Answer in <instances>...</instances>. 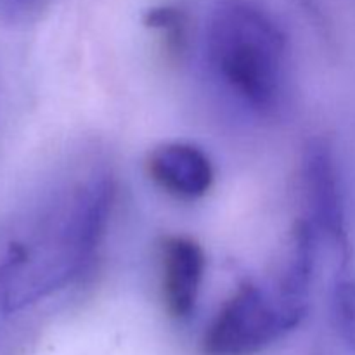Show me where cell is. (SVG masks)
<instances>
[{
  "label": "cell",
  "mask_w": 355,
  "mask_h": 355,
  "mask_svg": "<svg viewBox=\"0 0 355 355\" xmlns=\"http://www.w3.org/2000/svg\"><path fill=\"white\" fill-rule=\"evenodd\" d=\"M302 179L312 217L311 224L318 225L319 231L324 232L342 250L345 260L349 257L345 205L340 173L328 142L321 139L309 142L302 162Z\"/></svg>",
  "instance_id": "277c9868"
},
{
  "label": "cell",
  "mask_w": 355,
  "mask_h": 355,
  "mask_svg": "<svg viewBox=\"0 0 355 355\" xmlns=\"http://www.w3.org/2000/svg\"><path fill=\"white\" fill-rule=\"evenodd\" d=\"M333 324L349 349L355 352V274H342L331 298Z\"/></svg>",
  "instance_id": "ba28073f"
},
{
  "label": "cell",
  "mask_w": 355,
  "mask_h": 355,
  "mask_svg": "<svg viewBox=\"0 0 355 355\" xmlns=\"http://www.w3.org/2000/svg\"><path fill=\"white\" fill-rule=\"evenodd\" d=\"M113 205L107 180L75 189L68 203L0 262V311L14 314L78 276L103 238Z\"/></svg>",
  "instance_id": "6da1fadb"
},
{
  "label": "cell",
  "mask_w": 355,
  "mask_h": 355,
  "mask_svg": "<svg viewBox=\"0 0 355 355\" xmlns=\"http://www.w3.org/2000/svg\"><path fill=\"white\" fill-rule=\"evenodd\" d=\"M208 58L225 85L260 113L279 103L286 38L269 12L250 0H222L208 28Z\"/></svg>",
  "instance_id": "7a4b0ae2"
},
{
  "label": "cell",
  "mask_w": 355,
  "mask_h": 355,
  "mask_svg": "<svg viewBox=\"0 0 355 355\" xmlns=\"http://www.w3.org/2000/svg\"><path fill=\"white\" fill-rule=\"evenodd\" d=\"M144 24L165 33L166 44L180 51L186 40V14L172 6L149 9L144 16Z\"/></svg>",
  "instance_id": "9c48e42d"
},
{
  "label": "cell",
  "mask_w": 355,
  "mask_h": 355,
  "mask_svg": "<svg viewBox=\"0 0 355 355\" xmlns=\"http://www.w3.org/2000/svg\"><path fill=\"white\" fill-rule=\"evenodd\" d=\"M146 170L156 186L179 200H198L214 184V166L208 156L186 142L156 148L146 159Z\"/></svg>",
  "instance_id": "8992f818"
},
{
  "label": "cell",
  "mask_w": 355,
  "mask_h": 355,
  "mask_svg": "<svg viewBox=\"0 0 355 355\" xmlns=\"http://www.w3.org/2000/svg\"><path fill=\"white\" fill-rule=\"evenodd\" d=\"M162 291L173 319L193 314L205 274L203 248L186 236H166L162 246Z\"/></svg>",
  "instance_id": "5b68a950"
},
{
  "label": "cell",
  "mask_w": 355,
  "mask_h": 355,
  "mask_svg": "<svg viewBox=\"0 0 355 355\" xmlns=\"http://www.w3.org/2000/svg\"><path fill=\"white\" fill-rule=\"evenodd\" d=\"M314 269V225L298 222L291 232L290 250L276 281V295L281 304L295 314H307L309 290Z\"/></svg>",
  "instance_id": "52a82bcc"
},
{
  "label": "cell",
  "mask_w": 355,
  "mask_h": 355,
  "mask_svg": "<svg viewBox=\"0 0 355 355\" xmlns=\"http://www.w3.org/2000/svg\"><path fill=\"white\" fill-rule=\"evenodd\" d=\"M45 0H0V14L7 19L21 21L42 9Z\"/></svg>",
  "instance_id": "30bf717a"
},
{
  "label": "cell",
  "mask_w": 355,
  "mask_h": 355,
  "mask_svg": "<svg viewBox=\"0 0 355 355\" xmlns=\"http://www.w3.org/2000/svg\"><path fill=\"white\" fill-rule=\"evenodd\" d=\"M302 315L284 307L276 293L241 284L205 331V355H255L293 331Z\"/></svg>",
  "instance_id": "3957f363"
}]
</instances>
